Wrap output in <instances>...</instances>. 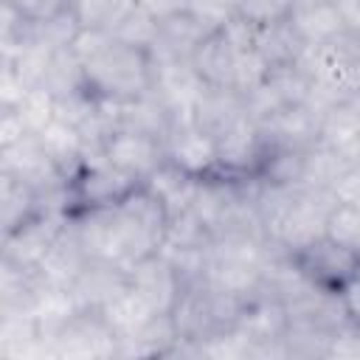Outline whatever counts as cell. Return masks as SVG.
<instances>
[{
	"mask_svg": "<svg viewBox=\"0 0 360 360\" xmlns=\"http://www.w3.org/2000/svg\"><path fill=\"white\" fill-rule=\"evenodd\" d=\"M79 65H82L84 90L96 98L132 101L152 93V82H155L152 51L127 45L112 34Z\"/></svg>",
	"mask_w": 360,
	"mask_h": 360,
	"instance_id": "cell-1",
	"label": "cell"
},
{
	"mask_svg": "<svg viewBox=\"0 0 360 360\" xmlns=\"http://www.w3.org/2000/svg\"><path fill=\"white\" fill-rule=\"evenodd\" d=\"M290 264L315 290L338 295L360 273V250L329 236V233H321V236L292 248Z\"/></svg>",
	"mask_w": 360,
	"mask_h": 360,
	"instance_id": "cell-2",
	"label": "cell"
},
{
	"mask_svg": "<svg viewBox=\"0 0 360 360\" xmlns=\"http://www.w3.org/2000/svg\"><path fill=\"white\" fill-rule=\"evenodd\" d=\"M166 160L197 180H211L219 172V141L197 121L174 124L163 141Z\"/></svg>",
	"mask_w": 360,
	"mask_h": 360,
	"instance_id": "cell-3",
	"label": "cell"
},
{
	"mask_svg": "<svg viewBox=\"0 0 360 360\" xmlns=\"http://www.w3.org/2000/svg\"><path fill=\"white\" fill-rule=\"evenodd\" d=\"M98 149L112 166H118L121 172H127L141 183H146L166 160V146L160 138L143 135L135 129H121V127L112 129Z\"/></svg>",
	"mask_w": 360,
	"mask_h": 360,
	"instance_id": "cell-4",
	"label": "cell"
},
{
	"mask_svg": "<svg viewBox=\"0 0 360 360\" xmlns=\"http://www.w3.org/2000/svg\"><path fill=\"white\" fill-rule=\"evenodd\" d=\"M127 284L158 312V315H169L186 287L183 276L177 273V267L158 250L143 256L141 262H135L132 267H127Z\"/></svg>",
	"mask_w": 360,
	"mask_h": 360,
	"instance_id": "cell-5",
	"label": "cell"
},
{
	"mask_svg": "<svg viewBox=\"0 0 360 360\" xmlns=\"http://www.w3.org/2000/svg\"><path fill=\"white\" fill-rule=\"evenodd\" d=\"M214 28H208L197 14H191L188 8L166 17L158 22V42L152 51H160L163 56L172 59H186L191 62L194 51L200 48V42L211 34Z\"/></svg>",
	"mask_w": 360,
	"mask_h": 360,
	"instance_id": "cell-6",
	"label": "cell"
},
{
	"mask_svg": "<svg viewBox=\"0 0 360 360\" xmlns=\"http://www.w3.org/2000/svg\"><path fill=\"white\" fill-rule=\"evenodd\" d=\"M292 25L301 34L304 45H329L343 31V11L329 0H307L292 11Z\"/></svg>",
	"mask_w": 360,
	"mask_h": 360,
	"instance_id": "cell-7",
	"label": "cell"
},
{
	"mask_svg": "<svg viewBox=\"0 0 360 360\" xmlns=\"http://www.w3.org/2000/svg\"><path fill=\"white\" fill-rule=\"evenodd\" d=\"M253 45L264 56V62L273 68H287L295 65L298 56L304 53V39L295 31L292 20H278L267 25H253Z\"/></svg>",
	"mask_w": 360,
	"mask_h": 360,
	"instance_id": "cell-8",
	"label": "cell"
},
{
	"mask_svg": "<svg viewBox=\"0 0 360 360\" xmlns=\"http://www.w3.org/2000/svg\"><path fill=\"white\" fill-rule=\"evenodd\" d=\"M301 0H236V17L248 25H267L290 20Z\"/></svg>",
	"mask_w": 360,
	"mask_h": 360,
	"instance_id": "cell-9",
	"label": "cell"
},
{
	"mask_svg": "<svg viewBox=\"0 0 360 360\" xmlns=\"http://www.w3.org/2000/svg\"><path fill=\"white\" fill-rule=\"evenodd\" d=\"M326 233L360 250V202H335L326 217Z\"/></svg>",
	"mask_w": 360,
	"mask_h": 360,
	"instance_id": "cell-10",
	"label": "cell"
},
{
	"mask_svg": "<svg viewBox=\"0 0 360 360\" xmlns=\"http://www.w3.org/2000/svg\"><path fill=\"white\" fill-rule=\"evenodd\" d=\"M6 8L25 25L45 22L68 11V0H6Z\"/></svg>",
	"mask_w": 360,
	"mask_h": 360,
	"instance_id": "cell-11",
	"label": "cell"
},
{
	"mask_svg": "<svg viewBox=\"0 0 360 360\" xmlns=\"http://www.w3.org/2000/svg\"><path fill=\"white\" fill-rule=\"evenodd\" d=\"M338 298H340V307H343L346 321L360 329V273L338 292Z\"/></svg>",
	"mask_w": 360,
	"mask_h": 360,
	"instance_id": "cell-12",
	"label": "cell"
}]
</instances>
